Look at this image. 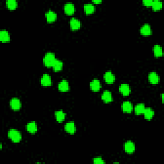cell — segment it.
<instances>
[{
  "label": "cell",
  "mask_w": 164,
  "mask_h": 164,
  "mask_svg": "<svg viewBox=\"0 0 164 164\" xmlns=\"http://www.w3.org/2000/svg\"><path fill=\"white\" fill-rule=\"evenodd\" d=\"M55 60V55L52 52H47L43 58L44 64L47 67V68H51V67L53 66Z\"/></svg>",
  "instance_id": "1"
},
{
  "label": "cell",
  "mask_w": 164,
  "mask_h": 164,
  "mask_svg": "<svg viewBox=\"0 0 164 164\" xmlns=\"http://www.w3.org/2000/svg\"><path fill=\"white\" fill-rule=\"evenodd\" d=\"M8 137L15 143H18L21 140V133L16 129H10L8 132Z\"/></svg>",
  "instance_id": "2"
},
{
  "label": "cell",
  "mask_w": 164,
  "mask_h": 164,
  "mask_svg": "<svg viewBox=\"0 0 164 164\" xmlns=\"http://www.w3.org/2000/svg\"><path fill=\"white\" fill-rule=\"evenodd\" d=\"M64 129L65 132L70 134H74L76 132V126L73 121H69L68 123H66L64 126Z\"/></svg>",
  "instance_id": "3"
},
{
  "label": "cell",
  "mask_w": 164,
  "mask_h": 164,
  "mask_svg": "<svg viewBox=\"0 0 164 164\" xmlns=\"http://www.w3.org/2000/svg\"><path fill=\"white\" fill-rule=\"evenodd\" d=\"M103 77L106 81V83L109 84L113 83L115 80V76L111 71L106 72L105 74H104Z\"/></svg>",
  "instance_id": "4"
},
{
  "label": "cell",
  "mask_w": 164,
  "mask_h": 164,
  "mask_svg": "<svg viewBox=\"0 0 164 164\" xmlns=\"http://www.w3.org/2000/svg\"><path fill=\"white\" fill-rule=\"evenodd\" d=\"M10 105L12 109L14 110H18L21 109V101L17 98H12L10 100Z\"/></svg>",
  "instance_id": "5"
},
{
  "label": "cell",
  "mask_w": 164,
  "mask_h": 164,
  "mask_svg": "<svg viewBox=\"0 0 164 164\" xmlns=\"http://www.w3.org/2000/svg\"><path fill=\"white\" fill-rule=\"evenodd\" d=\"M135 146L133 142L128 140L124 144V150L127 153H133L135 151Z\"/></svg>",
  "instance_id": "6"
},
{
  "label": "cell",
  "mask_w": 164,
  "mask_h": 164,
  "mask_svg": "<svg viewBox=\"0 0 164 164\" xmlns=\"http://www.w3.org/2000/svg\"><path fill=\"white\" fill-rule=\"evenodd\" d=\"M148 79L152 84H157L160 81V77L156 72H151L149 74Z\"/></svg>",
  "instance_id": "7"
},
{
  "label": "cell",
  "mask_w": 164,
  "mask_h": 164,
  "mask_svg": "<svg viewBox=\"0 0 164 164\" xmlns=\"http://www.w3.org/2000/svg\"><path fill=\"white\" fill-rule=\"evenodd\" d=\"M70 28H71L73 30H77V29L80 28L81 23L78 19L75 17H73L70 19Z\"/></svg>",
  "instance_id": "8"
},
{
  "label": "cell",
  "mask_w": 164,
  "mask_h": 164,
  "mask_svg": "<svg viewBox=\"0 0 164 164\" xmlns=\"http://www.w3.org/2000/svg\"><path fill=\"white\" fill-rule=\"evenodd\" d=\"M46 17L48 23H52V22H54L57 19V15L54 11L50 10L46 13Z\"/></svg>",
  "instance_id": "9"
},
{
  "label": "cell",
  "mask_w": 164,
  "mask_h": 164,
  "mask_svg": "<svg viewBox=\"0 0 164 164\" xmlns=\"http://www.w3.org/2000/svg\"><path fill=\"white\" fill-rule=\"evenodd\" d=\"M40 83L43 86H50L51 85V78L48 74H44L40 80Z\"/></svg>",
  "instance_id": "10"
},
{
  "label": "cell",
  "mask_w": 164,
  "mask_h": 164,
  "mask_svg": "<svg viewBox=\"0 0 164 164\" xmlns=\"http://www.w3.org/2000/svg\"><path fill=\"white\" fill-rule=\"evenodd\" d=\"M58 90L61 92H67L69 91V82L66 80H62L58 84Z\"/></svg>",
  "instance_id": "11"
},
{
  "label": "cell",
  "mask_w": 164,
  "mask_h": 164,
  "mask_svg": "<svg viewBox=\"0 0 164 164\" xmlns=\"http://www.w3.org/2000/svg\"><path fill=\"white\" fill-rule=\"evenodd\" d=\"M140 33L144 36H149L151 34V26L149 24H144L140 28Z\"/></svg>",
  "instance_id": "12"
},
{
  "label": "cell",
  "mask_w": 164,
  "mask_h": 164,
  "mask_svg": "<svg viewBox=\"0 0 164 164\" xmlns=\"http://www.w3.org/2000/svg\"><path fill=\"white\" fill-rule=\"evenodd\" d=\"M90 88L92 91H99L101 88L100 81L98 79H94L90 83Z\"/></svg>",
  "instance_id": "13"
},
{
  "label": "cell",
  "mask_w": 164,
  "mask_h": 164,
  "mask_svg": "<svg viewBox=\"0 0 164 164\" xmlns=\"http://www.w3.org/2000/svg\"><path fill=\"white\" fill-rule=\"evenodd\" d=\"M119 91L122 95L128 96L131 92V89L128 84L122 83L119 86Z\"/></svg>",
  "instance_id": "14"
},
{
  "label": "cell",
  "mask_w": 164,
  "mask_h": 164,
  "mask_svg": "<svg viewBox=\"0 0 164 164\" xmlns=\"http://www.w3.org/2000/svg\"><path fill=\"white\" fill-rule=\"evenodd\" d=\"M122 110L124 112L130 113L133 110V105L131 102L129 101H124L123 102L121 105Z\"/></svg>",
  "instance_id": "15"
},
{
  "label": "cell",
  "mask_w": 164,
  "mask_h": 164,
  "mask_svg": "<svg viewBox=\"0 0 164 164\" xmlns=\"http://www.w3.org/2000/svg\"><path fill=\"white\" fill-rule=\"evenodd\" d=\"M27 129L30 133H35L37 131V125L35 121L28 122L27 125Z\"/></svg>",
  "instance_id": "16"
},
{
  "label": "cell",
  "mask_w": 164,
  "mask_h": 164,
  "mask_svg": "<svg viewBox=\"0 0 164 164\" xmlns=\"http://www.w3.org/2000/svg\"><path fill=\"white\" fill-rule=\"evenodd\" d=\"M64 10L65 12L68 14H73L75 10L74 5L72 3H67L64 5Z\"/></svg>",
  "instance_id": "17"
},
{
  "label": "cell",
  "mask_w": 164,
  "mask_h": 164,
  "mask_svg": "<svg viewBox=\"0 0 164 164\" xmlns=\"http://www.w3.org/2000/svg\"><path fill=\"white\" fill-rule=\"evenodd\" d=\"M10 37L9 32L6 30H1L0 32V40L2 42H8L10 41Z\"/></svg>",
  "instance_id": "18"
},
{
  "label": "cell",
  "mask_w": 164,
  "mask_h": 164,
  "mask_svg": "<svg viewBox=\"0 0 164 164\" xmlns=\"http://www.w3.org/2000/svg\"><path fill=\"white\" fill-rule=\"evenodd\" d=\"M101 98L105 103H110L113 99L111 93L109 91H104L101 96Z\"/></svg>",
  "instance_id": "19"
},
{
  "label": "cell",
  "mask_w": 164,
  "mask_h": 164,
  "mask_svg": "<svg viewBox=\"0 0 164 164\" xmlns=\"http://www.w3.org/2000/svg\"><path fill=\"white\" fill-rule=\"evenodd\" d=\"M143 114L145 119H147V120H150L154 116L155 112L151 108H146Z\"/></svg>",
  "instance_id": "20"
},
{
  "label": "cell",
  "mask_w": 164,
  "mask_h": 164,
  "mask_svg": "<svg viewBox=\"0 0 164 164\" xmlns=\"http://www.w3.org/2000/svg\"><path fill=\"white\" fill-rule=\"evenodd\" d=\"M83 9L85 13L87 14H91L94 12L95 6L92 3H86V4L84 5Z\"/></svg>",
  "instance_id": "21"
},
{
  "label": "cell",
  "mask_w": 164,
  "mask_h": 164,
  "mask_svg": "<svg viewBox=\"0 0 164 164\" xmlns=\"http://www.w3.org/2000/svg\"><path fill=\"white\" fill-rule=\"evenodd\" d=\"M146 106L144 103H139L135 106V113L136 115H140L144 113Z\"/></svg>",
  "instance_id": "22"
},
{
  "label": "cell",
  "mask_w": 164,
  "mask_h": 164,
  "mask_svg": "<svg viewBox=\"0 0 164 164\" xmlns=\"http://www.w3.org/2000/svg\"><path fill=\"white\" fill-rule=\"evenodd\" d=\"M153 52H154V55L156 57H162L163 55L162 46L158 45V44L155 45L153 47Z\"/></svg>",
  "instance_id": "23"
},
{
  "label": "cell",
  "mask_w": 164,
  "mask_h": 164,
  "mask_svg": "<svg viewBox=\"0 0 164 164\" xmlns=\"http://www.w3.org/2000/svg\"><path fill=\"white\" fill-rule=\"evenodd\" d=\"M55 117L58 122H62L65 119V114L62 110H58L55 111Z\"/></svg>",
  "instance_id": "24"
},
{
  "label": "cell",
  "mask_w": 164,
  "mask_h": 164,
  "mask_svg": "<svg viewBox=\"0 0 164 164\" xmlns=\"http://www.w3.org/2000/svg\"><path fill=\"white\" fill-rule=\"evenodd\" d=\"M52 68H53V69L55 70V71H59V70H61L63 68V62L61 60H60L56 59V60L55 61Z\"/></svg>",
  "instance_id": "25"
},
{
  "label": "cell",
  "mask_w": 164,
  "mask_h": 164,
  "mask_svg": "<svg viewBox=\"0 0 164 164\" xmlns=\"http://www.w3.org/2000/svg\"><path fill=\"white\" fill-rule=\"evenodd\" d=\"M6 5L10 10H14L17 6V1L16 0H7Z\"/></svg>",
  "instance_id": "26"
},
{
  "label": "cell",
  "mask_w": 164,
  "mask_h": 164,
  "mask_svg": "<svg viewBox=\"0 0 164 164\" xmlns=\"http://www.w3.org/2000/svg\"><path fill=\"white\" fill-rule=\"evenodd\" d=\"M151 6L154 10H158L162 9V2L161 1H159V0H155V1H152Z\"/></svg>",
  "instance_id": "27"
},
{
  "label": "cell",
  "mask_w": 164,
  "mask_h": 164,
  "mask_svg": "<svg viewBox=\"0 0 164 164\" xmlns=\"http://www.w3.org/2000/svg\"><path fill=\"white\" fill-rule=\"evenodd\" d=\"M93 162L94 163L96 164H102V163H105V162L104 161L103 159L101 157H96L93 159Z\"/></svg>",
  "instance_id": "28"
},
{
  "label": "cell",
  "mask_w": 164,
  "mask_h": 164,
  "mask_svg": "<svg viewBox=\"0 0 164 164\" xmlns=\"http://www.w3.org/2000/svg\"><path fill=\"white\" fill-rule=\"evenodd\" d=\"M152 1H152V0H144L143 3L146 6H151Z\"/></svg>",
  "instance_id": "29"
},
{
  "label": "cell",
  "mask_w": 164,
  "mask_h": 164,
  "mask_svg": "<svg viewBox=\"0 0 164 164\" xmlns=\"http://www.w3.org/2000/svg\"><path fill=\"white\" fill-rule=\"evenodd\" d=\"M93 2H94V3H101V0H94Z\"/></svg>",
  "instance_id": "30"
},
{
  "label": "cell",
  "mask_w": 164,
  "mask_h": 164,
  "mask_svg": "<svg viewBox=\"0 0 164 164\" xmlns=\"http://www.w3.org/2000/svg\"><path fill=\"white\" fill-rule=\"evenodd\" d=\"M0 148H1V150L2 149V144H0Z\"/></svg>",
  "instance_id": "31"
}]
</instances>
